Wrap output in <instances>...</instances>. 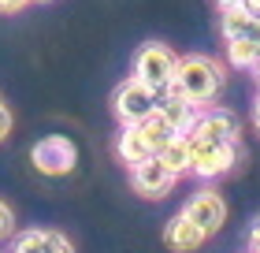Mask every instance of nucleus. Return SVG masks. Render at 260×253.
<instances>
[{"label":"nucleus","mask_w":260,"mask_h":253,"mask_svg":"<svg viewBox=\"0 0 260 253\" xmlns=\"http://www.w3.org/2000/svg\"><path fill=\"white\" fill-rule=\"evenodd\" d=\"M223 90V64L212 56H179V67H175V78H171V90L168 93H179L186 101H197V104H208L216 101V93Z\"/></svg>","instance_id":"nucleus-1"},{"label":"nucleus","mask_w":260,"mask_h":253,"mask_svg":"<svg viewBox=\"0 0 260 253\" xmlns=\"http://www.w3.org/2000/svg\"><path fill=\"white\" fill-rule=\"evenodd\" d=\"M219 30L227 41V56L234 67H256L260 64V19L245 8H231L219 15Z\"/></svg>","instance_id":"nucleus-2"},{"label":"nucleus","mask_w":260,"mask_h":253,"mask_svg":"<svg viewBox=\"0 0 260 253\" xmlns=\"http://www.w3.org/2000/svg\"><path fill=\"white\" fill-rule=\"evenodd\" d=\"M186 138H190V149H193V175L201 179L227 175L242 156L238 142L231 138H205V134H186Z\"/></svg>","instance_id":"nucleus-3"},{"label":"nucleus","mask_w":260,"mask_h":253,"mask_svg":"<svg viewBox=\"0 0 260 253\" xmlns=\"http://www.w3.org/2000/svg\"><path fill=\"white\" fill-rule=\"evenodd\" d=\"M175 67H179V56H175L168 45H160V41L141 45L138 56H134V78H141L145 86H152L156 93H168L171 90Z\"/></svg>","instance_id":"nucleus-4"},{"label":"nucleus","mask_w":260,"mask_h":253,"mask_svg":"<svg viewBox=\"0 0 260 253\" xmlns=\"http://www.w3.org/2000/svg\"><path fill=\"white\" fill-rule=\"evenodd\" d=\"M160 97H164V93H156L152 86H145L141 78H126L123 86L115 90L112 108H115V116H119L123 127H126V123H141V119H149L160 108Z\"/></svg>","instance_id":"nucleus-5"},{"label":"nucleus","mask_w":260,"mask_h":253,"mask_svg":"<svg viewBox=\"0 0 260 253\" xmlns=\"http://www.w3.org/2000/svg\"><path fill=\"white\" fill-rule=\"evenodd\" d=\"M30 160H34V167H38L41 175L60 179V175H71V172H75L78 149H75V142H71V138H63V134H49V138L34 142Z\"/></svg>","instance_id":"nucleus-6"},{"label":"nucleus","mask_w":260,"mask_h":253,"mask_svg":"<svg viewBox=\"0 0 260 253\" xmlns=\"http://www.w3.org/2000/svg\"><path fill=\"white\" fill-rule=\"evenodd\" d=\"M130 183H134V190L141 198H168L171 186L179 183V175H175L160 156H149V160L130 167Z\"/></svg>","instance_id":"nucleus-7"},{"label":"nucleus","mask_w":260,"mask_h":253,"mask_svg":"<svg viewBox=\"0 0 260 253\" xmlns=\"http://www.w3.org/2000/svg\"><path fill=\"white\" fill-rule=\"evenodd\" d=\"M182 212L190 216L205 235H216L219 227L227 223V205H223V198L216 194V190H197V194L186 201Z\"/></svg>","instance_id":"nucleus-8"},{"label":"nucleus","mask_w":260,"mask_h":253,"mask_svg":"<svg viewBox=\"0 0 260 253\" xmlns=\"http://www.w3.org/2000/svg\"><path fill=\"white\" fill-rule=\"evenodd\" d=\"M205 242H208V235L201 231V227H197L186 212L171 216L168 227H164V246L175 249V253H193V249H201Z\"/></svg>","instance_id":"nucleus-9"},{"label":"nucleus","mask_w":260,"mask_h":253,"mask_svg":"<svg viewBox=\"0 0 260 253\" xmlns=\"http://www.w3.org/2000/svg\"><path fill=\"white\" fill-rule=\"evenodd\" d=\"M190 134H205V138H231L238 142L242 134V119L231 112V108H201V119Z\"/></svg>","instance_id":"nucleus-10"},{"label":"nucleus","mask_w":260,"mask_h":253,"mask_svg":"<svg viewBox=\"0 0 260 253\" xmlns=\"http://www.w3.org/2000/svg\"><path fill=\"white\" fill-rule=\"evenodd\" d=\"M11 253H75V246L67 242V235L60 231H22L11 242Z\"/></svg>","instance_id":"nucleus-11"},{"label":"nucleus","mask_w":260,"mask_h":253,"mask_svg":"<svg viewBox=\"0 0 260 253\" xmlns=\"http://www.w3.org/2000/svg\"><path fill=\"white\" fill-rule=\"evenodd\" d=\"M115 156H119L123 164H141V160H149V156H156V149H152V142L145 138V130H141L138 123H126L123 127V134L115 138Z\"/></svg>","instance_id":"nucleus-12"},{"label":"nucleus","mask_w":260,"mask_h":253,"mask_svg":"<svg viewBox=\"0 0 260 253\" xmlns=\"http://www.w3.org/2000/svg\"><path fill=\"white\" fill-rule=\"evenodd\" d=\"M160 112L168 116V123L179 130V134H190V130L197 127V119H201V104L179 97V93H164L160 97Z\"/></svg>","instance_id":"nucleus-13"},{"label":"nucleus","mask_w":260,"mask_h":253,"mask_svg":"<svg viewBox=\"0 0 260 253\" xmlns=\"http://www.w3.org/2000/svg\"><path fill=\"white\" fill-rule=\"evenodd\" d=\"M156 156H160V160L171 167L175 175H186V172H193V149H190V138H186V134L171 138V142H168V146H164Z\"/></svg>","instance_id":"nucleus-14"},{"label":"nucleus","mask_w":260,"mask_h":253,"mask_svg":"<svg viewBox=\"0 0 260 253\" xmlns=\"http://www.w3.org/2000/svg\"><path fill=\"white\" fill-rule=\"evenodd\" d=\"M138 127H141V130H145V138L152 142V149H156V153H160L164 146H168V142H171V138H179V130H175V127L168 123V116H164V112H160V108H156V112H152L149 119H141V123H138Z\"/></svg>","instance_id":"nucleus-15"},{"label":"nucleus","mask_w":260,"mask_h":253,"mask_svg":"<svg viewBox=\"0 0 260 253\" xmlns=\"http://www.w3.org/2000/svg\"><path fill=\"white\" fill-rule=\"evenodd\" d=\"M11 227H15V216H11V209H8L4 201H0V238H8Z\"/></svg>","instance_id":"nucleus-16"},{"label":"nucleus","mask_w":260,"mask_h":253,"mask_svg":"<svg viewBox=\"0 0 260 253\" xmlns=\"http://www.w3.org/2000/svg\"><path fill=\"white\" fill-rule=\"evenodd\" d=\"M8 134H11V112H8V104H0V142Z\"/></svg>","instance_id":"nucleus-17"},{"label":"nucleus","mask_w":260,"mask_h":253,"mask_svg":"<svg viewBox=\"0 0 260 253\" xmlns=\"http://www.w3.org/2000/svg\"><path fill=\"white\" fill-rule=\"evenodd\" d=\"M249 249H253V253H260V216H256L253 227H249Z\"/></svg>","instance_id":"nucleus-18"},{"label":"nucleus","mask_w":260,"mask_h":253,"mask_svg":"<svg viewBox=\"0 0 260 253\" xmlns=\"http://www.w3.org/2000/svg\"><path fill=\"white\" fill-rule=\"evenodd\" d=\"M26 4H30V0H0V11H4V15H11V11H22Z\"/></svg>","instance_id":"nucleus-19"},{"label":"nucleus","mask_w":260,"mask_h":253,"mask_svg":"<svg viewBox=\"0 0 260 253\" xmlns=\"http://www.w3.org/2000/svg\"><path fill=\"white\" fill-rule=\"evenodd\" d=\"M219 11H231V8H245V0H216Z\"/></svg>","instance_id":"nucleus-20"},{"label":"nucleus","mask_w":260,"mask_h":253,"mask_svg":"<svg viewBox=\"0 0 260 253\" xmlns=\"http://www.w3.org/2000/svg\"><path fill=\"white\" fill-rule=\"evenodd\" d=\"M245 11H249V15H256V19H260V0H245Z\"/></svg>","instance_id":"nucleus-21"},{"label":"nucleus","mask_w":260,"mask_h":253,"mask_svg":"<svg viewBox=\"0 0 260 253\" xmlns=\"http://www.w3.org/2000/svg\"><path fill=\"white\" fill-rule=\"evenodd\" d=\"M253 123H256V130H260V97H256V104H253Z\"/></svg>","instance_id":"nucleus-22"},{"label":"nucleus","mask_w":260,"mask_h":253,"mask_svg":"<svg viewBox=\"0 0 260 253\" xmlns=\"http://www.w3.org/2000/svg\"><path fill=\"white\" fill-rule=\"evenodd\" d=\"M256 86H260V64H256Z\"/></svg>","instance_id":"nucleus-23"}]
</instances>
